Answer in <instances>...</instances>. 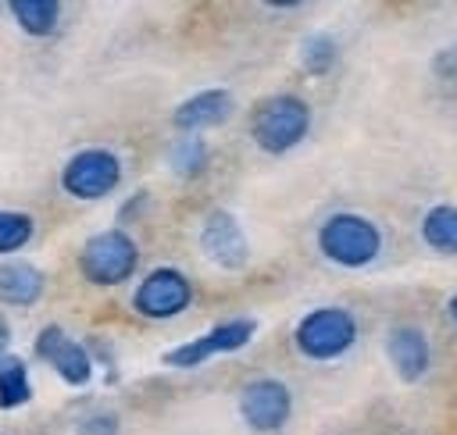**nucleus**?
Returning a JSON list of instances; mask_svg holds the SVG:
<instances>
[{
	"mask_svg": "<svg viewBox=\"0 0 457 435\" xmlns=\"http://www.w3.org/2000/svg\"><path fill=\"white\" fill-rule=\"evenodd\" d=\"M36 396L32 389V371H29V360L18 357V353H7L0 357V410H21L29 406Z\"/></svg>",
	"mask_w": 457,
	"mask_h": 435,
	"instance_id": "obj_17",
	"label": "nucleus"
},
{
	"mask_svg": "<svg viewBox=\"0 0 457 435\" xmlns=\"http://www.w3.org/2000/svg\"><path fill=\"white\" fill-rule=\"evenodd\" d=\"M7 14L18 25V32H25L29 39H50L61 29L64 4L61 0H11Z\"/></svg>",
	"mask_w": 457,
	"mask_h": 435,
	"instance_id": "obj_15",
	"label": "nucleus"
},
{
	"mask_svg": "<svg viewBox=\"0 0 457 435\" xmlns=\"http://www.w3.org/2000/svg\"><path fill=\"white\" fill-rule=\"evenodd\" d=\"M311 125H314V111L311 103L293 93V89H278V93H268L261 96L250 114H246V132H250V143L268 153V157H286L293 153L307 135H311Z\"/></svg>",
	"mask_w": 457,
	"mask_h": 435,
	"instance_id": "obj_2",
	"label": "nucleus"
},
{
	"mask_svg": "<svg viewBox=\"0 0 457 435\" xmlns=\"http://www.w3.org/2000/svg\"><path fill=\"white\" fill-rule=\"evenodd\" d=\"M446 321H450V328L457 332V289L446 296Z\"/></svg>",
	"mask_w": 457,
	"mask_h": 435,
	"instance_id": "obj_23",
	"label": "nucleus"
},
{
	"mask_svg": "<svg viewBox=\"0 0 457 435\" xmlns=\"http://www.w3.org/2000/svg\"><path fill=\"white\" fill-rule=\"evenodd\" d=\"M121 178H125V164L111 146H82L57 171L61 193L75 203H100L114 196L121 189Z\"/></svg>",
	"mask_w": 457,
	"mask_h": 435,
	"instance_id": "obj_6",
	"label": "nucleus"
},
{
	"mask_svg": "<svg viewBox=\"0 0 457 435\" xmlns=\"http://www.w3.org/2000/svg\"><path fill=\"white\" fill-rule=\"evenodd\" d=\"M139 264H143L139 239L129 228H118V225L86 235L79 253H75L79 278L93 289H121V285L136 282Z\"/></svg>",
	"mask_w": 457,
	"mask_h": 435,
	"instance_id": "obj_4",
	"label": "nucleus"
},
{
	"mask_svg": "<svg viewBox=\"0 0 457 435\" xmlns=\"http://www.w3.org/2000/svg\"><path fill=\"white\" fill-rule=\"evenodd\" d=\"M193 303H196V282L189 278V271H182L175 264L146 267L132 282V292H129V310L154 324L186 317L193 310Z\"/></svg>",
	"mask_w": 457,
	"mask_h": 435,
	"instance_id": "obj_5",
	"label": "nucleus"
},
{
	"mask_svg": "<svg viewBox=\"0 0 457 435\" xmlns=\"http://www.w3.org/2000/svg\"><path fill=\"white\" fill-rule=\"evenodd\" d=\"M32 357L39 364H46L68 389H86L96 374V360L89 353V342L71 339L64 332V324L50 321L32 335Z\"/></svg>",
	"mask_w": 457,
	"mask_h": 435,
	"instance_id": "obj_9",
	"label": "nucleus"
},
{
	"mask_svg": "<svg viewBox=\"0 0 457 435\" xmlns=\"http://www.w3.org/2000/svg\"><path fill=\"white\" fill-rule=\"evenodd\" d=\"M293 406H296V396H293L289 382H282L275 374L246 378L236 392V414L253 435L282 431L293 421Z\"/></svg>",
	"mask_w": 457,
	"mask_h": 435,
	"instance_id": "obj_8",
	"label": "nucleus"
},
{
	"mask_svg": "<svg viewBox=\"0 0 457 435\" xmlns=\"http://www.w3.org/2000/svg\"><path fill=\"white\" fill-rule=\"evenodd\" d=\"M296 57H300V68H303L307 75L325 78V75L336 68V61H339V43H336V36H332V32L314 29V32H307V36L300 39Z\"/></svg>",
	"mask_w": 457,
	"mask_h": 435,
	"instance_id": "obj_18",
	"label": "nucleus"
},
{
	"mask_svg": "<svg viewBox=\"0 0 457 435\" xmlns=\"http://www.w3.org/2000/svg\"><path fill=\"white\" fill-rule=\"evenodd\" d=\"M236 111V96L225 86H207L189 93L175 111H171V128L179 135H204L218 125H225Z\"/></svg>",
	"mask_w": 457,
	"mask_h": 435,
	"instance_id": "obj_12",
	"label": "nucleus"
},
{
	"mask_svg": "<svg viewBox=\"0 0 457 435\" xmlns=\"http://www.w3.org/2000/svg\"><path fill=\"white\" fill-rule=\"evenodd\" d=\"M11 353V321L0 314V357Z\"/></svg>",
	"mask_w": 457,
	"mask_h": 435,
	"instance_id": "obj_22",
	"label": "nucleus"
},
{
	"mask_svg": "<svg viewBox=\"0 0 457 435\" xmlns=\"http://www.w3.org/2000/svg\"><path fill=\"white\" fill-rule=\"evenodd\" d=\"M0 435H4V431H0Z\"/></svg>",
	"mask_w": 457,
	"mask_h": 435,
	"instance_id": "obj_24",
	"label": "nucleus"
},
{
	"mask_svg": "<svg viewBox=\"0 0 457 435\" xmlns=\"http://www.w3.org/2000/svg\"><path fill=\"white\" fill-rule=\"evenodd\" d=\"M46 292V275L39 264L25 260V257H11L0 260V303L4 307H18V310H32Z\"/></svg>",
	"mask_w": 457,
	"mask_h": 435,
	"instance_id": "obj_13",
	"label": "nucleus"
},
{
	"mask_svg": "<svg viewBox=\"0 0 457 435\" xmlns=\"http://www.w3.org/2000/svg\"><path fill=\"white\" fill-rule=\"evenodd\" d=\"M164 160H168L171 175L193 182V178L207 175V168H211V143H207V135H175L168 143Z\"/></svg>",
	"mask_w": 457,
	"mask_h": 435,
	"instance_id": "obj_16",
	"label": "nucleus"
},
{
	"mask_svg": "<svg viewBox=\"0 0 457 435\" xmlns=\"http://www.w3.org/2000/svg\"><path fill=\"white\" fill-rule=\"evenodd\" d=\"M314 250L339 271H364L378 264L386 250L382 225L364 210H332L314 228Z\"/></svg>",
	"mask_w": 457,
	"mask_h": 435,
	"instance_id": "obj_1",
	"label": "nucleus"
},
{
	"mask_svg": "<svg viewBox=\"0 0 457 435\" xmlns=\"http://www.w3.org/2000/svg\"><path fill=\"white\" fill-rule=\"evenodd\" d=\"M146 203H150L146 189H136V193L118 207V228H129V225L136 221V214H139V210H146Z\"/></svg>",
	"mask_w": 457,
	"mask_h": 435,
	"instance_id": "obj_21",
	"label": "nucleus"
},
{
	"mask_svg": "<svg viewBox=\"0 0 457 435\" xmlns=\"http://www.w3.org/2000/svg\"><path fill=\"white\" fill-rule=\"evenodd\" d=\"M382 353L389 360V371L403 382V385H418L421 378H428L432 371V339L421 324L414 321H396L386 328L382 339Z\"/></svg>",
	"mask_w": 457,
	"mask_h": 435,
	"instance_id": "obj_11",
	"label": "nucleus"
},
{
	"mask_svg": "<svg viewBox=\"0 0 457 435\" xmlns=\"http://www.w3.org/2000/svg\"><path fill=\"white\" fill-rule=\"evenodd\" d=\"M253 339H257V321L253 317H228V321H218V324H211L207 332H200L186 342L168 346L161 353V364L171 367V371H196V367H207L218 357H232V353L246 349Z\"/></svg>",
	"mask_w": 457,
	"mask_h": 435,
	"instance_id": "obj_7",
	"label": "nucleus"
},
{
	"mask_svg": "<svg viewBox=\"0 0 457 435\" xmlns=\"http://www.w3.org/2000/svg\"><path fill=\"white\" fill-rule=\"evenodd\" d=\"M418 239L436 257H457V203H432L418 218Z\"/></svg>",
	"mask_w": 457,
	"mask_h": 435,
	"instance_id": "obj_14",
	"label": "nucleus"
},
{
	"mask_svg": "<svg viewBox=\"0 0 457 435\" xmlns=\"http://www.w3.org/2000/svg\"><path fill=\"white\" fill-rule=\"evenodd\" d=\"M36 239V218L18 207H0V260L18 257Z\"/></svg>",
	"mask_w": 457,
	"mask_h": 435,
	"instance_id": "obj_19",
	"label": "nucleus"
},
{
	"mask_svg": "<svg viewBox=\"0 0 457 435\" xmlns=\"http://www.w3.org/2000/svg\"><path fill=\"white\" fill-rule=\"evenodd\" d=\"M121 431V421L114 410H89L75 421V435H118Z\"/></svg>",
	"mask_w": 457,
	"mask_h": 435,
	"instance_id": "obj_20",
	"label": "nucleus"
},
{
	"mask_svg": "<svg viewBox=\"0 0 457 435\" xmlns=\"http://www.w3.org/2000/svg\"><path fill=\"white\" fill-rule=\"evenodd\" d=\"M196 246L200 253L207 257V264H214L218 271L225 275H236L250 264V235L246 228L239 225V218L225 207H211L204 218H200V228H196Z\"/></svg>",
	"mask_w": 457,
	"mask_h": 435,
	"instance_id": "obj_10",
	"label": "nucleus"
},
{
	"mask_svg": "<svg viewBox=\"0 0 457 435\" xmlns=\"http://www.w3.org/2000/svg\"><path fill=\"white\" fill-rule=\"evenodd\" d=\"M289 342H293L296 357L307 364H336L357 349L361 321L343 303H318L296 317Z\"/></svg>",
	"mask_w": 457,
	"mask_h": 435,
	"instance_id": "obj_3",
	"label": "nucleus"
}]
</instances>
